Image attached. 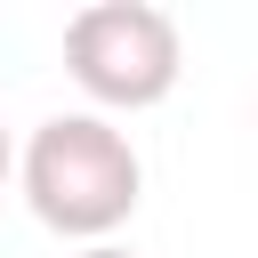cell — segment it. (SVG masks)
<instances>
[{
	"mask_svg": "<svg viewBox=\"0 0 258 258\" xmlns=\"http://www.w3.org/2000/svg\"><path fill=\"white\" fill-rule=\"evenodd\" d=\"M73 258H137V250H121V242H89V250H73Z\"/></svg>",
	"mask_w": 258,
	"mask_h": 258,
	"instance_id": "obj_3",
	"label": "cell"
},
{
	"mask_svg": "<svg viewBox=\"0 0 258 258\" xmlns=\"http://www.w3.org/2000/svg\"><path fill=\"white\" fill-rule=\"evenodd\" d=\"M8 169H16V145H8V129H0V185H8Z\"/></svg>",
	"mask_w": 258,
	"mask_h": 258,
	"instance_id": "obj_4",
	"label": "cell"
},
{
	"mask_svg": "<svg viewBox=\"0 0 258 258\" xmlns=\"http://www.w3.org/2000/svg\"><path fill=\"white\" fill-rule=\"evenodd\" d=\"M16 185L48 234L113 242L145 202V161H137L129 129H113L105 113H48L16 153Z\"/></svg>",
	"mask_w": 258,
	"mask_h": 258,
	"instance_id": "obj_1",
	"label": "cell"
},
{
	"mask_svg": "<svg viewBox=\"0 0 258 258\" xmlns=\"http://www.w3.org/2000/svg\"><path fill=\"white\" fill-rule=\"evenodd\" d=\"M64 73L73 89L113 121V113H145L177 89L185 73V40H177V16L153 8V0H89L73 24H64Z\"/></svg>",
	"mask_w": 258,
	"mask_h": 258,
	"instance_id": "obj_2",
	"label": "cell"
}]
</instances>
